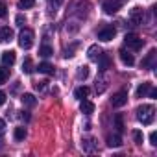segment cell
<instances>
[{
    "instance_id": "cell-28",
    "label": "cell",
    "mask_w": 157,
    "mask_h": 157,
    "mask_svg": "<svg viewBox=\"0 0 157 157\" xmlns=\"http://www.w3.org/2000/svg\"><path fill=\"white\" fill-rule=\"evenodd\" d=\"M115 122H117V129H118V131H124V122H122V115H117V117H115Z\"/></svg>"
},
{
    "instance_id": "cell-21",
    "label": "cell",
    "mask_w": 157,
    "mask_h": 157,
    "mask_svg": "<svg viewBox=\"0 0 157 157\" xmlns=\"http://www.w3.org/2000/svg\"><path fill=\"white\" fill-rule=\"evenodd\" d=\"M22 72H24V74H32V72H33V65H32V59H30V57H26V59L22 61Z\"/></svg>"
},
{
    "instance_id": "cell-32",
    "label": "cell",
    "mask_w": 157,
    "mask_h": 157,
    "mask_svg": "<svg viewBox=\"0 0 157 157\" xmlns=\"http://www.w3.org/2000/svg\"><path fill=\"white\" fill-rule=\"evenodd\" d=\"M4 129H6V122H4L2 118H0V135L4 133Z\"/></svg>"
},
{
    "instance_id": "cell-33",
    "label": "cell",
    "mask_w": 157,
    "mask_h": 157,
    "mask_svg": "<svg viewBox=\"0 0 157 157\" xmlns=\"http://www.w3.org/2000/svg\"><path fill=\"white\" fill-rule=\"evenodd\" d=\"M148 96H150V98H155V96H157V91L151 87V89H150V93H148Z\"/></svg>"
},
{
    "instance_id": "cell-23",
    "label": "cell",
    "mask_w": 157,
    "mask_h": 157,
    "mask_svg": "<svg viewBox=\"0 0 157 157\" xmlns=\"http://www.w3.org/2000/svg\"><path fill=\"white\" fill-rule=\"evenodd\" d=\"M39 54H41L43 57H50V56L54 54V48H52V46H48V44H43V46L39 48Z\"/></svg>"
},
{
    "instance_id": "cell-22",
    "label": "cell",
    "mask_w": 157,
    "mask_h": 157,
    "mask_svg": "<svg viewBox=\"0 0 157 157\" xmlns=\"http://www.w3.org/2000/svg\"><path fill=\"white\" fill-rule=\"evenodd\" d=\"M13 137H15V140H24L26 139V128H15Z\"/></svg>"
},
{
    "instance_id": "cell-13",
    "label": "cell",
    "mask_w": 157,
    "mask_h": 157,
    "mask_svg": "<svg viewBox=\"0 0 157 157\" xmlns=\"http://www.w3.org/2000/svg\"><path fill=\"white\" fill-rule=\"evenodd\" d=\"M105 142H107L109 148H118V146H122V139H120V135H107Z\"/></svg>"
},
{
    "instance_id": "cell-25",
    "label": "cell",
    "mask_w": 157,
    "mask_h": 157,
    "mask_svg": "<svg viewBox=\"0 0 157 157\" xmlns=\"http://www.w3.org/2000/svg\"><path fill=\"white\" fill-rule=\"evenodd\" d=\"M35 6V0H19V8L21 10H30Z\"/></svg>"
},
{
    "instance_id": "cell-35",
    "label": "cell",
    "mask_w": 157,
    "mask_h": 157,
    "mask_svg": "<svg viewBox=\"0 0 157 157\" xmlns=\"http://www.w3.org/2000/svg\"><path fill=\"white\" fill-rule=\"evenodd\" d=\"M0 148H2V135H0Z\"/></svg>"
},
{
    "instance_id": "cell-9",
    "label": "cell",
    "mask_w": 157,
    "mask_h": 157,
    "mask_svg": "<svg viewBox=\"0 0 157 157\" xmlns=\"http://www.w3.org/2000/svg\"><path fill=\"white\" fill-rule=\"evenodd\" d=\"M150 89H151V83H150V82H144V83H140V85L137 87L135 96H137V98H146L148 93H150Z\"/></svg>"
},
{
    "instance_id": "cell-12",
    "label": "cell",
    "mask_w": 157,
    "mask_h": 157,
    "mask_svg": "<svg viewBox=\"0 0 157 157\" xmlns=\"http://www.w3.org/2000/svg\"><path fill=\"white\" fill-rule=\"evenodd\" d=\"M15 57H17V56H15L13 50H6V52L2 54V65H10V67H11V65L15 63Z\"/></svg>"
},
{
    "instance_id": "cell-30",
    "label": "cell",
    "mask_w": 157,
    "mask_h": 157,
    "mask_svg": "<svg viewBox=\"0 0 157 157\" xmlns=\"http://www.w3.org/2000/svg\"><path fill=\"white\" fill-rule=\"evenodd\" d=\"M6 13H8V8H6V4H4V2H0V19H2V17H6Z\"/></svg>"
},
{
    "instance_id": "cell-8",
    "label": "cell",
    "mask_w": 157,
    "mask_h": 157,
    "mask_svg": "<svg viewBox=\"0 0 157 157\" xmlns=\"http://www.w3.org/2000/svg\"><path fill=\"white\" fill-rule=\"evenodd\" d=\"M155 56H157V52H155V48H151L150 52H148V56L142 59V67L144 68H155Z\"/></svg>"
},
{
    "instance_id": "cell-29",
    "label": "cell",
    "mask_w": 157,
    "mask_h": 157,
    "mask_svg": "<svg viewBox=\"0 0 157 157\" xmlns=\"http://www.w3.org/2000/svg\"><path fill=\"white\" fill-rule=\"evenodd\" d=\"M150 144H151V146H157V133H155V131L150 133Z\"/></svg>"
},
{
    "instance_id": "cell-27",
    "label": "cell",
    "mask_w": 157,
    "mask_h": 157,
    "mask_svg": "<svg viewBox=\"0 0 157 157\" xmlns=\"http://www.w3.org/2000/svg\"><path fill=\"white\" fill-rule=\"evenodd\" d=\"M8 68H4V67H0V85L2 83H6V80H8Z\"/></svg>"
},
{
    "instance_id": "cell-15",
    "label": "cell",
    "mask_w": 157,
    "mask_h": 157,
    "mask_svg": "<svg viewBox=\"0 0 157 157\" xmlns=\"http://www.w3.org/2000/svg\"><path fill=\"white\" fill-rule=\"evenodd\" d=\"M118 54H120V59H122V63H124V65H128V67H131V65L135 63V57H133V56H131L129 52H126L124 48H122V50H120Z\"/></svg>"
},
{
    "instance_id": "cell-14",
    "label": "cell",
    "mask_w": 157,
    "mask_h": 157,
    "mask_svg": "<svg viewBox=\"0 0 157 157\" xmlns=\"http://www.w3.org/2000/svg\"><path fill=\"white\" fill-rule=\"evenodd\" d=\"M100 54H102V48H100L98 44H93V46L87 50V56H89L91 61H96V59L100 57Z\"/></svg>"
},
{
    "instance_id": "cell-26",
    "label": "cell",
    "mask_w": 157,
    "mask_h": 157,
    "mask_svg": "<svg viewBox=\"0 0 157 157\" xmlns=\"http://www.w3.org/2000/svg\"><path fill=\"white\" fill-rule=\"evenodd\" d=\"M131 135H133V140H135V144H142V140H144V135H142V131L135 129Z\"/></svg>"
},
{
    "instance_id": "cell-7",
    "label": "cell",
    "mask_w": 157,
    "mask_h": 157,
    "mask_svg": "<svg viewBox=\"0 0 157 157\" xmlns=\"http://www.w3.org/2000/svg\"><path fill=\"white\" fill-rule=\"evenodd\" d=\"M142 17H144V11H142L140 8H133L131 13H129V21H131V24H135V26H139V24L142 22Z\"/></svg>"
},
{
    "instance_id": "cell-31",
    "label": "cell",
    "mask_w": 157,
    "mask_h": 157,
    "mask_svg": "<svg viewBox=\"0 0 157 157\" xmlns=\"http://www.w3.org/2000/svg\"><path fill=\"white\" fill-rule=\"evenodd\" d=\"M15 22H17V26H24V22H26V19H24V15H17V19H15Z\"/></svg>"
},
{
    "instance_id": "cell-19",
    "label": "cell",
    "mask_w": 157,
    "mask_h": 157,
    "mask_svg": "<svg viewBox=\"0 0 157 157\" xmlns=\"http://www.w3.org/2000/svg\"><path fill=\"white\" fill-rule=\"evenodd\" d=\"M82 148H83L85 151H96V140H94V139H85V140L82 142Z\"/></svg>"
},
{
    "instance_id": "cell-10",
    "label": "cell",
    "mask_w": 157,
    "mask_h": 157,
    "mask_svg": "<svg viewBox=\"0 0 157 157\" xmlns=\"http://www.w3.org/2000/svg\"><path fill=\"white\" fill-rule=\"evenodd\" d=\"M11 39H13V30L10 26L0 28V41H2V43H10Z\"/></svg>"
},
{
    "instance_id": "cell-17",
    "label": "cell",
    "mask_w": 157,
    "mask_h": 157,
    "mask_svg": "<svg viewBox=\"0 0 157 157\" xmlns=\"http://www.w3.org/2000/svg\"><path fill=\"white\" fill-rule=\"evenodd\" d=\"M74 96H76L78 100H85V98L89 96V87H85V85H82V87H78V89L74 91Z\"/></svg>"
},
{
    "instance_id": "cell-24",
    "label": "cell",
    "mask_w": 157,
    "mask_h": 157,
    "mask_svg": "<svg viewBox=\"0 0 157 157\" xmlns=\"http://www.w3.org/2000/svg\"><path fill=\"white\" fill-rule=\"evenodd\" d=\"M87 76H89V67L87 65H83V67L78 68V80H85Z\"/></svg>"
},
{
    "instance_id": "cell-2",
    "label": "cell",
    "mask_w": 157,
    "mask_h": 157,
    "mask_svg": "<svg viewBox=\"0 0 157 157\" xmlns=\"http://www.w3.org/2000/svg\"><path fill=\"white\" fill-rule=\"evenodd\" d=\"M32 44H33V32L28 30V28H24L19 33V46L24 48V50H28V48H32Z\"/></svg>"
},
{
    "instance_id": "cell-4",
    "label": "cell",
    "mask_w": 157,
    "mask_h": 157,
    "mask_svg": "<svg viewBox=\"0 0 157 157\" xmlns=\"http://www.w3.org/2000/svg\"><path fill=\"white\" fill-rule=\"evenodd\" d=\"M115 35H117V30H115L113 26H104V28L98 32V39H100V41H104V43H107V41L115 39Z\"/></svg>"
},
{
    "instance_id": "cell-34",
    "label": "cell",
    "mask_w": 157,
    "mask_h": 157,
    "mask_svg": "<svg viewBox=\"0 0 157 157\" xmlns=\"http://www.w3.org/2000/svg\"><path fill=\"white\" fill-rule=\"evenodd\" d=\"M6 102V93H2V91H0V105H2Z\"/></svg>"
},
{
    "instance_id": "cell-18",
    "label": "cell",
    "mask_w": 157,
    "mask_h": 157,
    "mask_svg": "<svg viewBox=\"0 0 157 157\" xmlns=\"http://www.w3.org/2000/svg\"><path fill=\"white\" fill-rule=\"evenodd\" d=\"M96 61H98V67H100V70H105V68L109 67V63H111L109 56H107V54H104V52L100 54V57H98Z\"/></svg>"
},
{
    "instance_id": "cell-1",
    "label": "cell",
    "mask_w": 157,
    "mask_h": 157,
    "mask_svg": "<svg viewBox=\"0 0 157 157\" xmlns=\"http://www.w3.org/2000/svg\"><path fill=\"white\" fill-rule=\"evenodd\" d=\"M155 118V107L151 104H144L140 107H137V120L142 122L144 126H150Z\"/></svg>"
},
{
    "instance_id": "cell-16",
    "label": "cell",
    "mask_w": 157,
    "mask_h": 157,
    "mask_svg": "<svg viewBox=\"0 0 157 157\" xmlns=\"http://www.w3.org/2000/svg\"><path fill=\"white\" fill-rule=\"evenodd\" d=\"M80 109H82V113H83V115H91V113H94V104H93V102H89V100H82Z\"/></svg>"
},
{
    "instance_id": "cell-37",
    "label": "cell",
    "mask_w": 157,
    "mask_h": 157,
    "mask_svg": "<svg viewBox=\"0 0 157 157\" xmlns=\"http://www.w3.org/2000/svg\"><path fill=\"white\" fill-rule=\"evenodd\" d=\"M120 2H124V0H120Z\"/></svg>"
},
{
    "instance_id": "cell-36",
    "label": "cell",
    "mask_w": 157,
    "mask_h": 157,
    "mask_svg": "<svg viewBox=\"0 0 157 157\" xmlns=\"http://www.w3.org/2000/svg\"><path fill=\"white\" fill-rule=\"evenodd\" d=\"M54 2H56V4H59V2H61V0H54Z\"/></svg>"
},
{
    "instance_id": "cell-20",
    "label": "cell",
    "mask_w": 157,
    "mask_h": 157,
    "mask_svg": "<svg viewBox=\"0 0 157 157\" xmlns=\"http://www.w3.org/2000/svg\"><path fill=\"white\" fill-rule=\"evenodd\" d=\"M21 100H22V104H24V105H28V107H33V105L37 104V100H35V96H33V94H30V93H26V94H22V98H21Z\"/></svg>"
},
{
    "instance_id": "cell-11",
    "label": "cell",
    "mask_w": 157,
    "mask_h": 157,
    "mask_svg": "<svg viewBox=\"0 0 157 157\" xmlns=\"http://www.w3.org/2000/svg\"><path fill=\"white\" fill-rule=\"evenodd\" d=\"M37 70H39L41 74H46V76H52V74H54V65H52V63H48V61H43V63H39V67H37Z\"/></svg>"
},
{
    "instance_id": "cell-6",
    "label": "cell",
    "mask_w": 157,
    "mask_h": 157,
    "mask_svg": "<svg viewBox=\"0 0 157 157\" xmlns=\"http://www.w3.org/2000/svg\"><path fill=\"white\" fill-rule=\"evenodd\" d=\"M126 104H128V93L126 91H120V93L113 94V98H111V105L113 107H122Z\"/></svg>"
},
{
    "instance_id": "cell-3",
    "label": "cell",
    "mask_w": 157,
    "mask_h": 157,
    "mask_svg": "<svg viewBox=\"0 0 157 157\" xmlns=\"http://www.w3.org/2000/svg\"><path fill=\"white\" fill-rule=\"evenodd\" d=\"M124 43H126V46L131 48V50H140L142 44H144V41H142L139 35H135V33H126Z\"/></svg>"
},
{
    "instance_id": "cell-5",
    "label": "cell",
    "mask_w": 157,
    "mask_h": 157,
    "mask_svg": "<svg viewBox=\"0 0 157 157\" xmlns=\"http://www.w3.org/2000/svg\"><path fill=\"white\" fill-rule=\"evenodd\" d=\"M120 6H122L120 0H105V2H104V11L107 15H115L120 10Z\"/></svg>"
}]
</instances>
